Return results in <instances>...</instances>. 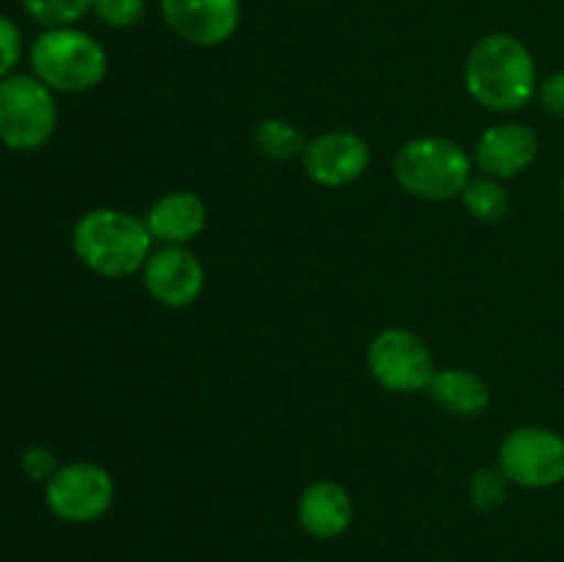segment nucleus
Masks as SVG:
<instances>
[{"mask_svg":"<svg viewBox=\"0 0 564 562\" xmlns=\"http://www.w3.org/2000/svg\"><path fill=\"white\" fill-rule=\"evenodd\" d=\"M466 88L482 108L521 110L538 94V64L527 44L512 33H488L463 66Z\"/></svg>","mask_w":564,"mask_h":562,"instance_id":"f257e3e1","label":"nucleus"},{"mask_svg":"<svg viewBox=\"0 0 564 562\" xmlns=\"http://www.w3.org/2000/svg\"><path fill=\"white\" fill-rule=\"evenodd\" d=\"M77 259L105 279H127L147 264L152 235L147 224L121 209H91L72 229Z\"/></svg>","mask_w":564,"mask_h":562,"instance_id":"f03ea898","label":"nucleus"},{"mask_svg":"<svg viewBox=\"0 0 564 562\" xmlns=\"http://www.w3.org/2000/svg\"><path fill=\"white\" fill-rule=\"evenodd\" d=\"M31 66L50 91L83 94L108 75V53L80 28H47L33 42Z\"/></svg>","mask_w":564,"mask_h":562,"instance_id":"7ed1b4c3","label":"nucleus"},{"mask_svg":"<svg viewBox=\"0 0 564 562\" xmlns=\"http://www.w3.org/2000/svg\"><path fill=\"white\" fill-rule=\"evenodd\" d=\"M394 176L411 196L449 202L471 180V158L449 138H413L397 152Z\"/></svg>","mask_w":564,"mask_h":562,"instance_id":"20e7f679","label":"nucleus"},{"mask_svg":"<svg viewBox=\"0 0 564 562\" xmlns=\"http://www.w3.org/2000/svg\"><path fill=\"white\" fill-rule=\"evenodd\" d=\"M58 125L53 91L36 75L0 77V141L14 152H33Z\"/></svg>","mask_w":564,"mask_h":562,"instance_id":"39448f33","label":"nucleus"},{"mask_svg":"<svg viewBox=\"0 0 564 562\" xmlns=\"http://www.w3.org/2000/svg\"><path fill=\"white\" fill-rule=\"evenodd\" d=\"M369 372L383 389L397 395L427 391L435 378V361L422 336L408 328H386L369 342Z\"/></svg>","mask_w":564,"mask_h":562,"instance_id":"423d86ee","label":"nucleus"},{"mask_svg":"<svg viewBox=\"0 0 564 562\" xmlns=\"http://www.w3.org/2000/svg\"><path fill=\"white\" fill-rule=\"evenodd\" d=\"M499 472L521 488H554L564 479V439L549 428H518L501 441Z\"/></svg>","mask_w":564,"mask_h":562,"instance_id":"0eeeda50","label":"nucleus"},{"mask_svg":"<svg viewBox=\"0 0 564 562\" xmlns=\"http://www.w3.org/2000/svg\"><path fill=\"white\" fill-rule=\"evenodd\" d=\"M113 477L97 463H69L47 479L50 512L66 523H91L113 505Z\"/></svg>","mask_w":564,"mask_h":562,"instance_id":"6e6552de","label":"nucleus"},{"mask_svg":"<svg viewBox=\"0 0 564 562\" xmlns=\"http://www.w3.org/2000/svg\"><path fill=\"white\" fill-rule=\"evenodd\" d=\"M171 31L196 47H218L240 25V0H160Z\"/></svg>","mask_w":564,"mask_h":562,"instance_id":"1a4fd4ad","label":"nucleus"},{"mask_svg":"<svg viewBox=\"0 0 564 562\" xmlns=\"http://www.w3.org/2000/svg\"><path fill=\"white\" fill-rule=\"evenodd\" d=\"M143 287L165 309H185L204 290V268L185 246H165L149 253L143 264Z\"/></svg>","mask_w":564,"mask_h":562,"instance_id":"9d476101","label":"nucleus"},{"mask_svg":"<svg viewBox=\"0 0 564 562\" xmlns=\"http://www.w3.org/2000/svg\"><path fill=\"white\" fill-rule=\"evenodd\" d=\"M369 143L361 136L347 130H334L308 141L303 152V169L308 180L325 187H341L361 180L369 169Z\"/></svg>","mask_w":564,"mask_h":562,"instance_id":"9b49d317","label":"nucleus"},{"mask_svg":"<svg viewBox=\"0 0 564 562\" xmlns=\"http://www.w3.org/2000/svg\"><path fill=\"white\" fill-rule=\"evenodd\" d=\"M540 138L532 127L518 125H496L479 138L477 152H474V163L494 180H512V176L523 174L529 165L538 160Z\"/></svg>","mask_w":564,"mask_h":562,"instance_id":"f8f14e48","label":"nucleus"},{"mask_svg":"<svg viewBox=\"0 0 564 562\" xmlns=\"http://www.w3.org/2000/svg\"><path fill=\"white\" fill-rule=\"evenodd\" d=\"M297 521L312 538L334 540L352 523V499L334 479L308 485L297 499Z\"/></svg>","mask_w":564,"mask_h":562,"instance_id":"ddd939ff","label":"nucleus"},{"mask_svg":"<svg viewBox=\"0 0 564 562\" xmlns=\"http://www.w3.org/2000/svg\"><path fill=\"white\" fill-rule=\"evenodd\" d=\"M143 224H147L152 240L165 242V246H185L193 237L202 235L204 224H207V207L191 191L165 193L152 204Z\"/></svg>","mask_w":564,"mask_h":562,"instance_id":"4468645a","label":"nucleus"},{"mask_svg":"<svg viewBox=\"0 0 564 562\" xmlns=\"http://www.w3.org/2000/svg\"><path fill=\"white\" fill-rule=\"evenodd\" d=\"M427 395L455 417H479L490 406V389L471 369H441L430 380Z\"/></svg>","mask_w":564,"mask_h":562,"instance_id":"2eb2a0df","label":"nucleus"},{"mask_svg":"<svg viewBox=\"0 0 564 562\" xmlns=\"http://www.w3.org/2000/svg\"><path fill=\"white\" fill-rule=\"evenodd\" d=\"M253 141H257L259 152L268 154V158L273 160L303 158V152H306L308 147L301 127H297L295 121L279 119V116L259 121L257 130H253Z\"/></svg>","mask_w":564,"mask_h":562,"instance_id":"dca6fc26","label":"nucleus"},{"mask_svg":"<svg viewBox=\"0 0 564 562\" xmlns=\"http://www.w3.org/2000/svg\"><path fill=\"white\" fill-rule=\"evenodd\" d=\"M460 198L474 218L488 220V224H496V220L507 218V213H510V193H507V187L501 185L499 180H494V176L468 180Z\"/></svg>","mask_w":564,"mask_h":562,"instance_id":"f3484780","label":"nucleus"},{"mask_svg":"<svg viewBox=\"0 0 564 562\" xmlns=\"http://www.w3.org/2000/svg\"><path fill=\"white\" fill-rule=\"evenodd\" d=\"M22 9L44 28H69L94 11V0H22Z\"/></svg>","mask_w":564,"mask_h":562,"instance_id":"a211bd4d","label":"nucleus"},{"mask_svg":"<svg viewBox=\"0 0 564 562\" xmlns=\"http://www.w3.org/2000/svg\"><path fill=\"white\" fill-rule=\"evenodd\" d=\"M507 483H510V479H507L501 472H494V468H482V472H477L471 477V483H468L471 505L482 512L499 510L507 499Z\"/></svg>","mask_w":564,"mask_h":562,"instance_id":"6ab92c4d","label":"nucleus"},{"mask_svg":"<svg viewBox=\"0 0 564 562\" xmlns=\"http://www.w3.org/2000/svg\"><path fill=\"white\" fill-rule=\"evenodd\" d=\"M94 14L102 25L124 31L135 28L147 14V0H94Z\"/></svg>","mask_w":564,"mask_h":562,"instance_id":"aec40b11","label":"nucleus"},{"mask_svg":"<svg viewBox=\"0 0 564 562\" xmlns=\"http://www.w3.org/2000/svg\"><path fill=\"white\" fill-rule=\"evenodd\" d=\"M22 58V33L11 17L0 14V77H9Z\"/></svg>","mask_w":564,"mask_h":562,"instance_id":"412c9836","label":"nucleus"},{"mask_svg":"<svg viewBox=\"0 0 564 562\" xmlns=\"http://www.w3.org/2000/svg\"><path fill=\"white\" fill-rule=\"evenodd\" d=\"M22 472L31 479H36V483H47V479L58 472L55 452L47 450V446H31V450L22 455Z\"/></svg>","mask_w":564,"mask_h":562,"instance_id":"4be33fe9","label":"nucleus"},{"mask_svg":"<svg viewBox=\"0 0 564 562\" xmlns=\"http://www.w3.org/2000/svg\"><path fill=\"white\" fill-rule=\"evenodd\" d=\"M538 97L545 114L556 116V119H564V69L554 72V75L545 77V80L540 83Z\"/></svg>","mask_w":564,"mask_h":562,"instance_id":"5701e85b","label":"nucleus"},{"mask_svg":"<svg viewBox=\"0 0 564 562\" xmlns=\"http://www.w3.org/2000/svg\"><path fill=\"white\" fill-rule=\"evenodd\" d=\"M562 207H564V180H562Z\"/></svg>","mask_w":564,"mask_h":562,"instance_id":"b1692460","label":"nucleus"}]
</instances>
